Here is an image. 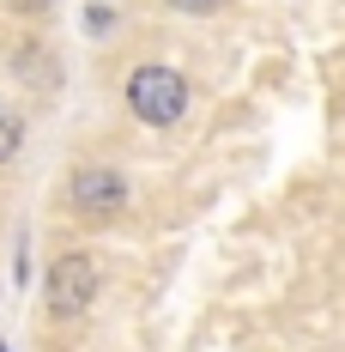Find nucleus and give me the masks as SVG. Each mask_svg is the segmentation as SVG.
Here are the masks:
<instances>
[{"label":"nucleus","instance_id":"423d86ee","mask_svg":"<svg viewBox=\"0 0 345 352\" xmlns=\"http://www.w3.org/2000/svg\"><path fill=\"white\" fill-rule=\"evenodd\" d=\"M109 25H115V12H109V6H85V31H91V36H104Z\"/></svg>","mask_w":345,"mask_h":352},{"label":"nucleus","instance_id":"6e6552de","mask_svg":"<svg viewBox=\"0 0 345 352\" xmlns=\"http://www.w3.org/2000/svg\"><path fill=\"white\" fill-rule=\"evenodd\" d=\"M0 352H6V346H0Z\"/></svg>","mask_w":345,"mask_h":352},{"label":"nucleus","instance_id":"7ed1b4c3","mask_svg":"<svg viewBox=\"0 0 345 352\" xmlns=\"http://www.w3.org/2000/svg\"><path fill=\"white\" fill-rule=\"evenodd\" d=\"M128 176L115 170V164H79V170L67 176V207L79 212V219H91V225H104V219H115V212H128Z\"/></svg>","mask_w":345,"mask_h":352},{"label":"nucleus","instance_id":"0eeeda50","mask_svg":"<svg viewBox=\"0 0 345 352\" xmlns=\"http://www.w3.org/2000/svg\"><path fill=\"white\" fill-rule=\"evenodd\" d=\"M12 12H49V0H12Z\"/></svg>","mask_w":345,"mask_h":352},{"label":"nucleus","instance_id":"39448f33","mask_svg":"<svg viewBox=\"0 0 345 352\" xmlns=\"http://www.w3.org/2000/svg\"><path fill=\"white\" fill-rule=\"evenodd\" d=\"M170 12H188V19H206V12H218L224 0H164Z\"/></svg>","mask_w":345,"mask_h":352},{"label":"nucleus","instance_id":"f03ea898","mask_svg":"<svg viewBox=\"0 0 345 352\" xmlns=\"http://www.w3.org/2000/svg\"><path fill=\"white\" fill-rule=\"evenodd\" d=\"M97 292H104V267H97L85 249H67V255H55L49 274H43V310L55 322H79V316H91Z\"/></svg>","mask_w":345,"mask_h":352},{"label":"nucleus","instance_id":"20e7f679","mask_svg":"<svg viewBox=\"0 0 345 352\" xmlns=\"http://www.w3.org/2000/svg\"><path fill=\"white\" fill-rule=\"evenodd\" d=\"M19 152H25V116H19V104L0 98V164H12Z\"/></svg>","mask_w":345,"mask_h":352},{"label":"nucleus","instance_id":"f257e3e1","mask_svg":"<svg viewBox=\"0 0 345 352\" xmlns=\"http://www.w3.org/2000/svg\"><path fill=\"white\" fill-rule=\"evenodd\" d=\"M188 79L176 67H164V61H139L128 79H121V104H128V116L134 122H145V128H176L182 116H188Z\"/></svg>","mask_w":345,"mask_h":352}]
</instances>
